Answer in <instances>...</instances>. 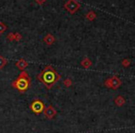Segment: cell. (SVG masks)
<instances>
[{"label":"cell","instance_id":"obj_1","mask_svg":"<svg viewBox=\"0 0 135 133\" xmlns=\"http://www.w3.org/2000/svg\"><path fill=\"white\" fill-rule=\"evenodd\" d=\"M38 79L43 81L45 85L50 86L51 84L56 82V81L59 79V76H58L57 74H56V72L51 68V66H48V67H46V68L43 70V72L38 76Z\"/></svg>","mask_w":135,"mask_h":133},{"label":"cell","instance_id":"obj_2","mask_svg":"<svg viewBox=\"0 0 135 133\" xmlns=\"http://www.w3.org/2000/svg\"><path fill=\"white\" fill-rule=\"evenodd\" d=\"M30 77H21V76H19V78L12 82V86L17 89L18 91L23 92L28 90L29 86H30Z\"/></svg>","mask_w":135,"mask_h":133},{"label":"cell","instance_id":"obj_3","mask_svg":"<svg viewBox=\"0 0 135 133\" xmlns=\"http://www.w3.org/2000/svg\"><path fill=\"white\" fill-rule=\"evenodd\" d=\"M64 8L70 14H75L81 8V4L78 2L77 0H68L64 5Z\"/></svg>","mask_w":135,"mask_h":133},{"label":"cell","instance_id":"obj_4","mask_svg":"<svg viewBox=\"0 0 135 133\" xmlns=\"http://www.w3.org/2000/svg\"><path fill=\"white\" fill-rule=\"evenodd\" d=\"M31 109L33 113L35 114H40L44 111L45 109V105L42 101L40 100H36V101L32 102V105H31Z\"/></svg>","mask_w":135,"mask_h":133},{"label":"cell","instance_id":"obj_5","mask_svg":"<svg viewBox=\"0 0 135 133\" xmlns=\"http://www.w3.org/2000/svg\"><path fill=\"white\" fill-rule=\"evenodd\" d=\"M105 85L109 88L117 89L121 85V81L118 77H113L105 81Z\"/></svg>","mask_w":135,"mask_h":133},{"label":"cell","instance_id":"obj_6","mask_svg":"<svg viewBox=\"0 0 135 133\" xmlns=\"http://www.w3.org/2000/svg\"><path fill=\"white\" fill-rule=\"evenodd\" d=\"M56 111L55 110L53 107H51V106L47 107V108L45 110V116H46L47 118H49V119H51V118L54 117V116H56Z\"/></svg>","mask_w":135,"mask_h":133},{"label":"cell","instance_id":"obj_7","mask_svg":"<svg viewBox=\"0 0 135 133\" xmlns=\"http://www.w3.org/2000/svg\"><path fill=\"white\" fill-rule=\"evenodd\" d=\"M28 65H29L28 62H27L25 59H22V58H21V59H20L19 61L16 63V67H17L19 70H21V71H23V70H24L25 68L28 67Z\"/></svg>","mask_w":135,"mask_h":133},{"label":"cell","instance_id":"obj_8","mask_svg":"<svg viewBox=\"0 0 135 133\" xmlns=\"http://www.w3.org/2000/svg\"><path fill=\"white\" fill-rule=\"evenodd\" d=\"M55 41H56V39H55V37L52 35V34H47V35H45V37L44 38V42H45V43H46L47 45H52L53 43H55Z\"/></svg>","mask_w":135,"mask_h":133},{"label":"cell","instance_id":"obj_9","mask_svg":"<svg viewBox=\"0 0 135 133\" xmlns=\"http://www.w3.org/2000/svg\"><path fill=\"white\" fill-rule=\"evenodd\" d=\"M96 13L94 11H89L88 13L86 14V16H85V18H86L88 21H94V19H96Z\"/></svg>","mask_w":135,"mask_h":133},{"label":"cell","instance_id":"obj_10","mask_svg":"<svg viewBox=\"0 0 135 133\" xmlns=\"http://www.w3.org/2000/svg\"><path fill=\"white\" fill-rule=\"evenodd\" d=\"M81 66H83V68H90L91 66H92V62H91V60L89 59V58H84V59L81 61Z\"/></svg>","mask_w":135,"mask_h":133},{"label":"cell","instance_id":"obj_11","mask_svg":"<svg viewBox=\"0 0 135 133\" xmlns=\"http://www.w3.org/2000/svg\"><path fill=\"white\" fill-rule=\"evenodd\" d=\"M7 64H8V60L3 56H0V70H2Z\"/></svg>","mask_w":135,"mask_h":133},{"label":"cell","instance_id":"obj_12","mask_svg":"<svg viewBox=\"0 0 135 133\" xmlns=\"http://www.w3.org/2000/svg\"><path fill=\"white\" fill-rule=\"evenodd\" d=\"M115 103H116L118 106H121V105H123L124 103H125V100H124V98L121 97V96H118V97L115 100Z\"/></svg>","mask_w":135,"mask_h":133},{"label":"cell","instance_id":"obj_13","mask_svg":"<svg viewBox=\"0 0 135 133\" xmlns=\"http://www.w3.org/2000/svg\"><path fill=\"white\" fill-rule=\"evenodd\" d=\"M7 29H8V27H7L3 22H1V21H0V34H2L3 32H6Z\"/></svg>","mask_w":135,"mask_h":133},{"label":"cell","instance_id":"obj_14","mask_svg":"<svg viewBox=\"0 0 135 133\" xmlns=\"http://www.w3.org/2000/svg\"><path fill=\"white\" fill-rule=\"evenodd\" d=\"M7 39H8V41H10V42L15 41V33H13V32H10V33H8V36H7Z\"/></svg>","mask_w":135,"mask_h":133},{"label":"cell","instance_id":"obj_15","mask_svg":"<svg viewBox=\"0 0 135 133\" xmlns=\"http://www.w3.org/2000/svg\"><path fill=\"white\" fill-rule=\"evenodd\" d=\"M129 64H131V60H129V59H124L123 61H122V65H123L125 68L129 67Z\"/></svg>","mask_w":135,"mask_h":133},{"label":"cell","instance_id":"obj_16","mask_svg":"<svg viewBox=\"0 0 135 133\" xmlns=\"http://www.w3.org/2000/svg\"><path fill=\"white\" fill-rule=\"evenodd\" d=\"M21 39H22V36H21V34L19 33V32H16V33H15V41L19 42V41H21Z\"/></svg>","mask_w":135,"mask_h":133},{"label":"cell","instance_id":"obj_17","mask_svg":"<svg viewBox=\"0 0 135 133\" xmlns=\"http://www.w3.org/2000/svg\"><path fill=\"white\" fill-rule=\"evenodd\" d=\"M71 81H70V80H65V81H64V84L66 85V86H70V85H71Z\"/></svg>","mask_w":135,"mask_h":133},{"label":"cell","instance_id":"obj_18","mask_svg":"<svg viewBox=\"0 0 135 133\" xmlns=\"http://www.w3.org/2000/svg\"><path fill=\"white\" fill-rule=\"evenodd\" d=\"M36 3H38L39 5H43L44 3H45L47 1V0H34Z\"/></svg>","mask_w":135,"mask_h":133}]
</instances>
